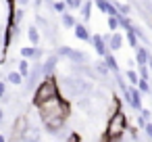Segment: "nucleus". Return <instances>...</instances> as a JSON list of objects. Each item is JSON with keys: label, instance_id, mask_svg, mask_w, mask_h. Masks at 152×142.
<instances>
[{"label": "nucleus", "instance_id": "obj_3", "mask_svg": "<svg viewBox=\"0 0 152 142\" xmlns=\"http://www.w3.org/2000/svg\"><path fill=\"white\" fill-rule=\"evenodd\" d=\"M52 96H56V84H54V79H46V82L38 88L36 102L40 104V102H44V100H48V98H52Z\"/></svg>", "mask_w": 152, "mask_h": 142}, {"label": "nucleus", "instance_id": "obj_1", "mask_svg": "<svg viewBox=\"0 0 152 142\" xmlns=\"http://www.w3.org/2000/svg\"><path fill=\"white\" fill-rule=\"evenodd\" d=\"M40 115L44 119V123L52 129L61 127L65 117H67V104L58 98V96H52L44 102H40Z\"/></svg>", "mask_w": 152, "mask_h": 142}, {"label": "nucleus", "instance_id": "obj_2", "mask_svg": "<svg viewBox=\"0 0 152 142\" xmlns=\"http://www.w3.org/2000/svg\"><path fill=\"white\" fill-rule=\"evenodd\" d=\"M123 132H125V115L115 113L110 123H108V138H121Z\"/></svg>", "mask_w": 152, "mask_h": 142}]
</instances>
